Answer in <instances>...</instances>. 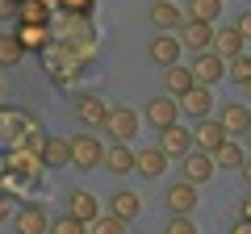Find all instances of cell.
Segmentation results:
<instances>
[{"label":"cell","instance_id":"6da1fadb","mask_svg":"<svg viewBox=\"0 0 251 234\" xmlns=\"http://www.w3.org/2000/svg\"><path fill=\"white\" fill-rule=\"evenodd\" d=\"M100 130L109 134V142H130V138L138 134V113H134L130 105H113Z\"/></svg>","mask_w":251,"mask_h":234},{"label":"cell","instance_id":"7a4b0ae2","mask_svg":"<svg viewBox=\"0 0 251 234\" xmlns=\"http://www.w3.org/2000/svg\"><path fill=\"white\" fill-rule=\"evenodd\" d=\"M105 163V146H100L97 134H75L72 138V167L80 171H97Z\"/></svg>","mask_w":251,"mask_h":234},{"label":"cell","instance_id":"3957f363","mask_svg":"<svg viewBox=\"0 0 251 234\" xmlns=\"http://www.w3.org/2000/svg\"><path fill=\"white\" fill-rule=\"evenodd\" d=\"M226 138H230V134L222 130L218 117H197V121H193V146H197V151H209V155H214Z\"/></svg>","mask_w":251,"mask_h":234},{"label":"cell","instance_id":"277c9868","mask_svg":"<svg viewBox=\"0 0 251 234\" xmlns=\"http://www.w3.org/2000/svg\"><path fill=\"white\" fill-rule=\"evenodd\" d=\"M188 71H193V80H197V84L214 88V84H218V80L226 75V59H218L214 50H201V54H193V63H188Z\"/></svg>","mask_w":251,"mask_h":234},{"label":"cell","instance_id":"5b68a950","mask_svg":"<svg viewBox=\"0 0 251 234\" xmlns=\"http://www.w3.org/2000/svg\"><path fill=\"white\" fill-rule=\"evenodd\" d=\"M72 109H75V121H80V126H88V130L105 126V117H109V105L97 96V92H80Z\"/></svg>","mask_w":251,"mask_h":234},{"label":"cell","instance_id":"8992f818","mask_svg":"<svg viewBox=\"0 0 251 234\" xmlns=\"http://www.w3.org/2000/svg\"><path fill=\"white\" fill-rule=\"evenodd\" d=\"M176 38H180V46H184V50L201 54V50H209V46H214V25H209V21H188V17H184V25L176 29Z\"/></svg>","mask_w":251,"mask_h":234},{"label":"cell","instance_id":"52a82bcc","mask_svg":"<svg viewBox=\"0 0 251 234\" xmlns=\"http://www.w3.org/2000/svg\"><path fill=\"white\" fill-rule=\"evenodd\" d=\"M180 50H184V46H180V38L176 34H155L151 42H147V59H151L155 67H172V63H180Z\"/></svg>","mask_w":251,"mask_h":234},{"label":"cell","instance_id":"ba28073f","mask_svg":"<svg viewBox=\"0 0 251 234\" xmlns=\"http://www.w3.org/2000/svg\"><path fill=\"white\" fill-rule=\"evenodd\" d=\"M147 21L155 25V34H176L184 25V13L172 4V0H151V9H147Z\"/></svg>","mask_w":251,"mask_h":234},{"label":"cell","instance_id":"9c48e42d","mask_svg":"<svg viewBox=\"0 0 251 234\" xmlns=\"http://www.w3.org/2000/svg\"><path fill=\"white\" fill-rule=\"evenodd\" d=\"M180 163H184V167H180V171H184V180H188V184H197V188H201V184H205L209 176L218 171L214 155H209V151H197V146H193V151H188Z\"/></svg>","mask_w":251,"mask_h":234},{"label":"cell","instance_id":"30bf717a","mask_svg":"<svg viewBox=\"0 0 251 234\" xmlns=\"http://www.w3.org/2000/svg\"><path fill=\"white\" fill-rule=\"evenodd\" d=\"M147 121H151L155 130H168V126H176L180 121V105H176V96H168V92H163V96H151L147 100Z\"/></svg>","mask_w":251,"mask_h":234},{"label":"cell","instance_id":"8fae6325","mask_svg":"<svg viewBox=\"0 0 251 234\" xmlns=\"http://www.w3.org/2000/svg\"><path fill=\"white\" fill-rule=\"evenodd\" d=\"M218 121H222V130H226L230 138H247V130H251V109L243 105V100H226L222 113H218Z\"/></svg>","mask_w":251,"mask_h":234},{"label":"cell","instance_id":"7c38bea8","mask_svg":"<svg viewBox=\"0 0 251 234\" xmlns=\"http://www.w3.org/2000/svg\"><path fill=\"white\" fill-rule=\"evenodd\" d=\"M159 151L168 155V159H184L188 151H193V130L188 126H168V130H159Z\"/></svg>","mask_w":251,"mask_h":234},{"label":"cell","instance_id":"4fadbf2b","mask_svg":"<svg viewBox=\"0 0 251 234\" xmlns=\"http://www.w3.org/2000/svg\"><path fill=\"white\" fill-rule=\"evenodd\" d=\"M17 42L21 50H34V54H46L50 50V29H46V21H21L17 25Z\"/></svg>","mask_w":251,"mask_h":234},{"label":"cell","instance_id":"5bb4252c","mask_svg":"<svg viewBox=\"0 0 251 234\" xmlns=\"http://www.w3.org/2000/svg\"><path fill=\"white\" fill-rule=\"evenodd\" d=\"M243 46H247V38H243L239 25H214V46L209 50L218 59H234V54H243Z\"/></svg>","mask_w":251,"mask_h":234},{"label":"cell","instance_id":"9a60e30c","mask_svg":"<svg viewBox=\"0 0 251 234\" xmlns=\"http://www.w3.org/2000/svg\"><path fill=\"white\" fill-rule=\"evenodd\" d=\"M176 105H180V113H188L193 121H197V117H209V109H214V92H209L205 84H193L184 96H176Z\"/></svg>","mask_w":251,"mask_h":234},{"label":"cell","instance_id":"2e32d148","mask_svg":"<svg viewBox=\"0 0 251 234\" xmlns=\"http://www.w3.org/2000/svg\"><path fill=\"white\" fill-rule=\"evenodd\" d=\"M197 201H201L197 184L180 180V184H172V188H168V197H163V205H168V213H188V217H193V209H197Z\"/></svg>","mask_w":251,"mask_h":234},{"label":"cell","instance_id":"e0dca14e","mask_svg":"<svg viewBox=\"0 0 251 234\" xmlns=\"http://www.w3.org/2000/svg\"><path fill=\"white\" fill-rule=\"evenodd\" d=\"M134 159H138V151H134L130 142H109V146H105V163H100V167L113 171V176H130V171H134Z\"/></svg>","mask_w":251,"mask_h":234},{"label":"cell","instance_id":"ac0fdd59","mask_svg":"<svg viewBox=\"0 0 251 234\" xmlns=\"http://www.w3.org/2000/svg\"><path fill=\"white\" fill-rule=\"evenodd\" d=\"M67 213H72V217H80L84 226H92V222L100 217V201L92 197L88 188H72V192H67Z\"/></svg>","mask_w":251,"mask_h":234},{"label":"cell","instance_id":"d6986e66","mask_svg":"<svg viewBox=\"0 0 251 234\" xmlns=\"http://www.w3.org/2000/svg\"><path fill=\"white\" fill-rule=\"evenodd\" d=\"M13 230L17 234H46L50 230V217L42 213V205H21L13 213Z\"/></svg>","mask_w":251,"mask_h":234},{"label":"cell","instance_id":"ffe728a7","mask_svg":"<svg viewBox=\"0 0 251 234\" xmlns=\"http://www.w3.org/2000/svg\"><path fill=\"white\" fill-rule=\"evenodd\" d=\"M42 163L46 167H67V163H72V138L46 134L42 138Z\"/></svg>","mask_w":251,"mask_h":234},{"label":"cell","instance_id":"44dd1931","mask_svg":"<svg viewBox=\"0 0 251 234\" xmlns=\"http://www.w3.org/2000/svg\"><path fill=\"white\" fill-rule=\"evenodd\" d=\"M109 201H113V205H109V213H113L117 222H126V226H130V222H134L138 213H143V197H134V192H130V188L113 192V197H109Z\"/></svg>","mask_w":251,"mask_h":234},{"label":"cell","instance_id":"7402d4cb","mask_svg":"<svg viewBox=\"0 0 251 234\" xmlns=\"http://www.w3.org/2000/svg\"><path fill=\"white\" fill-rule=\"evenodd\" d=\"M163 167H168V155H163L159 146H147V151H138V159H134V171L147 176V180H159Z\"/></svg>","mask_w":251,"mask_h":234},{"label":"cell","instance_id":"603a6c76","mask_svg":"<svg viewBox=\"0 0 251 234\" xmlns=\"http://www.w3.org/2000/svg\"><path fill=\"white\" fill-rule=\"evenodd\" d=\"M163 92H168V96H184L188 88H193V71H188V67H180V63H172V67H163Z\"/></svg>","mask_w":251,"mask_h":234},{"label":"cell","instance_id":"cb8c5ba5","mask_svg":"<svg viewBox=\"0 0 251 234\" xmlns=\"http://www.w3.org/2000/svg\"><path fill=\"white\" fill-rule=\"evenodd\" d=\"M188 21H209V25H218V17H222V0H188Z\"/></svg>","mask_w":251,"mask_h":234},{"label":"cell","instance_id":"d4e9b609","mask_svg":"<svg viewBox=\"0 0 251 234\" xmlns=\"http://www.w3.org/2000/svg\"><path fill=\"white\" fill-rule=\"evenodd\" d=\"M243 159H247V151H243L234 138H226V142L214 151V163H218V167H230V171H239V167H243Z\"/></svg>","mask_w":251,"mask_h":234},{"label":"cell","instance_id":"484cf974","mask_svg":"<svg viewBox=\"0 0 251 234\" xmlns=\"http://www.w3.org/2000/svg\"><path fill=\"white\" fill-rule=\"evenodd\" d=\"M21 59H25V50H21L17 34H0V67H17Z\"/></svg>","mask_w":251,"mask_h":234},{"label":"cell","instance_id":"4316f807","mask_svg":"<svg viewBox=\"0 0 251 234\" xmlns=\"http://www.w3.org/2000/svg\"><path fill=\"white\" fill-rule=\"evenodd\" d=\"M226 75L247 88V84H251V54L243 50V54H234V59H226Z\"/></svg>","mask_w":251,"mask_h":234},{"label":"cell","instance_id":"83f0119b","mask_svg":"<svg viewBox=\"0 0 251 234\" xmlns=\"http://www.w3.org/2000/svg\"><path fill=\"white\" fill-rule=\"evenodd\" d=\"M46 234H88V226H84L80 217L63 213V217H54V222H50V230H46Z\"/></svg>","mask_w":251,"mask_h":234},{"label":"cell","instance_id":"f1b7e54d","mask_svg":"<svg viewBox=\"0 0 251 234\" xmlns=\"http://www.w3.org/2000/svg\"><path fill=\"white\" fill-rule=\"evenodd\" d=\"M17 21H46V0H21Z\"/></svg>","mask_w":251,"mask_h":234},{"label":"cell","instance_id":"f546056e","mask_svg":"<svg viewBox=\"0 0 251 234\" xmlns=\"http://www.w3.org/2000/svg\"><path fill=\"white\" fill-rule=\"evenodd\" d=\"M88 234H126V222H117L113 213H105V217H97L88 226Z\"/></svg>","mask_w":251,"mask_h":234},{"label":"cell","instance_id":"4dcf8cb0","mask_svg":"<svg viewBox=\"0 0 251 234\" xmlns=\"http://www.w3.org/2000/svg\"><path fill=\"white\" fill-rule=\"evenodd\" d=\"M163 234H197V226H193V217H188V213H172Z\"/></svg>","mask_w":251,"mask_h":234},{"label":"cell","instance_id":"1f68e13d","mask_svg":"<svg viewBox=\"0 0 251 234\" xmlns=\"http://www.w3.org/2000/svg\"><path fill=\"white\" fill-rule=\"evenodd\" d=\"M63 4V13H75V17H88V9H92V0H59Z\"/></svg>","mask_w":251,"mask_h":234},{"label":"cell","instance_id":"d6a6232c","mask_svg":"<svg viewBox=\"0 0 251 234\" xmlns=\"http://www.w3.org/2000/svg\"><path fill=\"white\" fill-rule=\"evenodd\" d=\"M17 4L21 0H0V21H17Z\"/></svg>","mask_w":251,"mask_h":234},{"label":"cell","instance_id":"836d02e7","mask_svg":"<svg viewBox=\"0 0 251 234\" xmlns=\"http://www.w3.org/2000/svg\"><path fill=\"white\" fill-rule=\"evenodd\" d=\"M4 217H13V197L9 192H0V222H4Z\"/></svg>","mask_w":251,"mask_h":234},{"label":"cell","instance_id":"e575fe53","mask_svg":"<svg viewBox=\"0 0 251 234\" xmlns=\"http://www.w3.org/2000/svg\"><path fill=\"white\" fill-rule=\"evenodd\" d=\"M234 25H239V29H243V38H251V9H247V13H243V17H239V21H234Z\"/></svg>","mask_w":251,"mask_h":234},{"label":"cell","instance_id":"d590c367","mask_svg":"<svg viewBox=\"0 0 251 234\" xmlns=\"http://www.w3.org/2000/svg\"><path fill=\"white\" fill-rule=\"evenodd\" d=\"M239 176H243V184H247V188H251V155H247V159H243V167H239Z\"/></svg>","mask_w":251,"mask_h":234},{"label":"cell","instance_id":"8d00e7d4","mask_svg":"<svg viewBox=\"0 0 251 234\" xmlns=\"http://www.w3.org/2000/svg\"><path fill=\"white\" fill-rule=\"evenodd\" d=\"M230 234H251V222H247V217H239V222H234V230Z\"/></svg>","mask_w":251,"mask_h":234},{"label":"cell","instance_id":"74e56055","mask_svg":"<svg viewBox=\"0 0 251 234\" xmlns=\"http://www.w3.org/2000/svg\"><path fill=\"white\" fill-rule=\"evenodd\" d=\"M243 217H247V222H251V197L243 201Z\"/></svg>","mask_w":251,"mask_h":234},{"label":"cell","instance_id":"f35d334b","mask_svg":"<svg viewBox=\"0 0 251 234\" xmlns=\"http://www.w3.org/2000/svg\"><path fill=\"white\" fill-rule=\"evenodd\" d=\"M247 146H251V130H247Z\"/></svg>","mask_w":251,"mask_h":234},{"label":"cell","instance_id":"ab89813d","mask_svg":"<svg viewBox=\"0 0 251 234\" xmlns=\"http://www.w3.org/2000/svg\"><path fill=\"white\" fill-rule=\"evenodd\" d=\"M247 96H251V84H247Z\"/></svg>","mask_w":251,"mask_h":234}]
</instances>
